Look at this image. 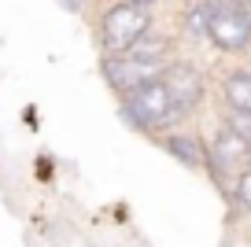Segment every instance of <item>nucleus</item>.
<instances>
[{
  "label": "nucleus",
  "mask_w": 251,
  "mask_h": 247,
  "mask_svg": "<svg viewBox=\"0 0 251 247\" xmlns=\"http://www.w3.org/2000/svg\"><path fill=\"white\" fill-rule=\"evenodd\" d=\"M207 37L226 52L251 45V11L240 0H207Z\"/></svg>",
  "instance_id": "f257e3e1"
},
{
  "label": "nucleus",
  "mask_w": 251,
  "mask_h": 247,
  "mask_svg": "<svg viewBox=\"0 0 251 247\" xmlns=\"http://www.w3.org/2000/svg\"><path fill=\"white\" fill-rule=\"evenodd\" d=\"M122 96H126V118L133 125H141V129H163L174 118V107H170L163 77H148V81L133 85Z\"/></svg>",
  "instance_id": "f03ea898"
},
{
  "label": "nucleus",
  "mask_w": 251,
  "mask_h": 247,
  "mask_svg": "<svg viewBox=\"0 0 251 247\" xmlns=\"http://www.w3.org/2000/svg\"><path fill=\"white\" fill-rule=\"evenodd\" d=\"M148 26H151L148 11H144L141 4H133V0H129V4H115V8L103 15L100 41H103V48H107L111 55H122V52H129V45H133Z\"/></svg>",
  "instance_id": "7ed1b4c3"
},
{
  "label": "nucleus",
  "mask_w": 251,
  "mask_h": 247,
  "mask_svg": "<svg viewBox=\"0 0 251 247\" xmlns=\"http://www.w3.org/2000/svg\"><path fill=\"white\" fill-rule=\"evenodd\" d=\"M159 77H163V85H166V96H170L174 115H192V107H196L200 96H203V81H200L196 67L174 63V67H166Z\"/></svg>",
  "instance_id": "20e7f679"
},
{
  "label": "nucleus",
  "mask_w": 251,
  "mask_h": 247,
  "mask_svg": "<svg viewBox=\"0 0 251 247\" xmlns=\"http://www.w3.org/2000/svg\"><path fill=\"white\" fill-rule=\"evenodd\" d=\"M163 70H166L163 59H137V55H126V52L103 63V74H107L115 93H129L133 85H141L148 77H159Z\"/></svg>",
  "instance_id": "39448f33"
},
{
  "label": "nucleus",
  "mask_w": 251,
  "mask_h": 247,
  "mask_svg": "<svg viewBox=\"0 0 251 247\" xmlns=\"http://www.w3.org/2000/svg\"><path fill=\"white\" fill-rule=\"evenodd\" d=\"M248 155H251L248 140H244L236 129H229V125H226V129L218 133V140H214V162H218V166H226V170H236Z\"/></svg>",
  "instance_id": "423d86ee"
},
{
  "label": "nucleus",
  "mask_w": 251,
  "mask_h": 247,
  "mask_svg": "<svg viewBox=\"0 0 251 247\" xmlns=\"http://www.w3.org/2000/svg\"><path fill=\"white\" fill-rule=\"evenodd\" d=\"M166 151L174 155V159H181L185 166H207L211 162V155L203 151V144L192 137H166Z\"/></svg>",
  "instance_id": "0eeeda50"
},
{
  "label": "nucleus",
  "mask_w": 251,
  "mask_h": 247,
  "mask_svg": "<svg viewBox=\"0 0 251 247\" xmlns=\"http://www.w3.org/2000/svg\"><path fill=\"white\" fill-rule=\"evenodd\" d=\"M222 93H226V100H229V107H233V111H251V74L226 77Z\"/></svg>",
  "instance_id": "6e6552de"
},
{
  "label": "nucleus",
  "mask_w": 251,
  "mask_h": 247,
  "mask_svg": "<svg viewBox=\"0 0 251 247\" xmlns=\"http://www.w3.org/2000/svg\"><path fill=\"white\" fill-rule=\"evenodd\" d=\"M185 33L188 37H207V4H192L185 11Z\"/></svg>",
  "instance_id": "1a4fd4ad"
},
{
  "label": "nucleus",
  "mask_w": 251,
  "mask_h": 247,
  "mask_svg": "<svg viewBox=\"0 0 251 247\" xmlns=\"http://www.w3.org/2000/svg\"><path fill=\"white\" fill-rule=\"evenodd\" d=\"M229 129H236L251 148V111H233V115H229Z\"/></svg>",
  "instance_id": "9d476101"
},
{
  "label": "nucleus",
  "mask_w": 251,
  "mask_h": 247,
  "mask_svg": "<svg viewBox=\"0 0 251 247\" xmlns=\"http://www.w3.org/2000/svg\"><path fill=\"white\" fill-rule=\"evenodd\" d=\"M236 199H240L244 207L251 210V170H244V173H240V181H236Z\"/></svg>",
  "instance_id": "9b49d317"
},
{
  "label": "nucleus",
  "mask_w": 251,
  "mask_h": 247,
  "mask_svg": "<svg viewBox=\"0 0 251 247\" xmlns=\"http://www.w3.org/2000/svg\"><path fill=\"white\" fill-rule=\"evenodd\" d=\"M63 8H67V11H78V8H81V0H63Z\"/></svg>",
  "instance_id": "f8f14e48"
},
{
  "label": "nucleus",
  "mask_w": 251,
  "mask_h": 247,
  "mask_svg": "<svg viewBox=\"0 0 251 247\" xmlns=\"http://www.w3.org/2000/svg\"><path fill=\"white\" fill-rule=\"evenodd\" d=\"M133 4H141V8H148V4H155V0H133Z\"/></svg>",
  "instance_id": "ddd939ff"
}]
</instances>
